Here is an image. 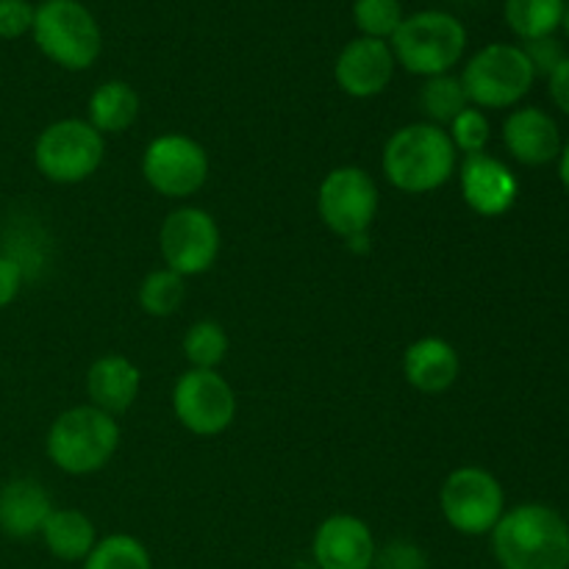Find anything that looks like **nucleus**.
I'll use <instances>...</instances> for the list:
<instances>
[{"instance_id":"obj_1","label":"nucleus","mask_w":569,"mask_h":569,"mask_svg":"<svg viewBox=\"0 0 569 569\" xmlns=\"http://www.w3.org/2000/svg\"><path fill=\"white\" fill-rule=\"evenodd\" d=\"M489 537L500 569H569V522L550 506L506 509Z\"/></svg>"},{"instance_id":"obj_2","label":"nucleus","mask_w":569,"mask_h":569,"mask_svg":"<svg viewBox=\"0 0 569 569\" xmlns=\"http://www.w3.org/2000/svg\"><path fill=\"white\" fill-rule=\"evenodd\" d=\"M381 170L395 189L426 194L445 187L459 170V153L448 131L431 122H409L387 139Z\"/></svg>"},{"instance_id":"obj_3","label":"nucleus","mask_w":569,"mask_h":569,"mask_svg":"<svg viewBox=\"0 0 569 569\" xmlns=\"http://www.w3.org/2000/svg\"><path fill=\"white\" fill-rule=\"evenodd\" d=\"M120 448V426L92 403L61 411L48 428L44 453L56 470L67 476L100 472Z\"/></svg>"},{"instance_id":"obj_4","label":"nucleus","mask_w":569,"mask_h":569,"mask_svg":"<svg viewBox=\"0 0 569 569\" xmlns=\"http://www.w3.org/2000/svg\"><path fill=\"white\" fill-rule=\"evenodd\" d=\"M395 61L406 72L420 78L445 76L467 53V28L450 11L426 9L403 17L395 37L389 39Z\"/></svg>"},{"instance_id":"obj_5","label":"nucleus","mask_w":569,"mask_h":569,"mask_svg":"<svg viewBox=\"0 0 569 569\" xmlns=\"http://www.w3.org/2000/svg\"><path fill=\"white\" fill-rule=\"evenodd\" d=\"M31 37L44 59L70 72L89 70L103 53V31L81 0H42Z\"/></svg>"},{"instance_id":"obj_6","label":"nucleus","mask_w":569,"mask_h":569,"mask_svg":"<svg viewBox=\"0 0 569 569\" xmlns=\"http://www.w3.org/2000/svg\"><path fill=\"white\" fill-rule=\"evenodd\" d=\"M459 78L470 106L483 111L520 103L533 89L537 72L520 44L492 42L470 56Z\"/></svg>"},{"instance_id":"obj_7","label":"nucleus","mask_w":569,"mask_h":569,"mask_svg":"<svg viewBox=\"0 0 569 569\" xmlns=\"http://www.w3.org/2000/svg\"><path fill=\"white\" fill-rule=\"evenodd\" d=\"M106 159L103 133L94 131L87 120L67 117L39 131L33 142V164L39 176L50 183H81L100 170Z\"/></svg>"},{"instance_id":"obj_8","label":"nucleus","mask_w":569,"mask_h":569,"mask_svg":"<svg viewBox=\"0 0 569 569\" xmlns=\"http://www.w3.org/2000/svg\"><path fill=\"white\" fill-rule=\"evenodd\" d=\"M439 509L461 537H487L506 515V492L492 472L467 465L445 478L439 489Z\"/></svg>"},{"instance_id":"obj_9","label":"nucleus","mask_w":569,"mask_h":569,"mask_svg":"<svg viewBox=\"0 0 569 569\" xmlns=\"http://www.w3.org/2000/svg\"><path fill=\"white\" fill-rule=\"evenodd\" d=\"M317 214L322 226L345 242L370 233L378 214V183L361 167H337L322 178L317 189Z\"/></svg>"},{"instance_id":"obj_10","label":"nucleus","mask_w":569,"mask_h":569,"mask_svg":"<svg viewBox=\"0 0 569 569\" xmlns=\"http://www.w3.org/2000/svg\"><path fill=\"white\" fill-rule=\"evenodd\" d=\"M220 226L198 206H181L164 217L159 231V250L167 270L178 276H203L220 256Z\"/></svg>"},{"instance_id":"obj_11","label":"nucleus","mask_w":569,"mask_h":569,"mask_svg":"<svg viewBox=\"0 0 569 569\" xmlns=\"http://www.w3.org/2000/svg\"><path fill=\"white\" fill-rule=\"evenodd\" d=\"M172 411L194 437H220L237 420V395L217 370L189 367L172 387Z\"/></svg>"},{"instance_id":"obj_12","label":"nucleus","mask_w":569,"mask_h":569,"mask_svg":"<svg viewBox=\"0 0 569 569\" xmlns=\"http://www.w3.org/2000/svg\"><path fill=\"white\" fill-rule=\"evenodd\" d=\"M142 176L164 198H192L209 181V153L183 133H161L144 148Z\"/></svg>"},{"instance_id":"obj_13","label":"nucleus","mask_w":569,"mask_h":569,"mask_svg":"<svg viewBox=\"0 0 569 569\" xmlns=\"http://www.w3.org/2000/svg\"><path fill=\"white\" fill-rule=\"evenodd\" d=\"M395 67H398V61H395L389 42L356 37L339 50L337 64H333V78H337V87L345 94L367 100L381 94L392 83Z\"/></svg>"},{"instance_id":"obj_14","label":"nucleus","mask_w":569,"mask_h":569,"mask_svg":"<svg viewBox=\"0 0 569 569\" xmlns=\"http://www.w3.org/2000/svg\"><path fill=\"white\" fill-rule=\"evenodd\" d=\"M376 553L372 528L353 515H331L311 539V556L320 569H372Z\"/></svg>"},{"instance_id":"obj_15","label":"nucleus","mask_w":569,"mask_h":569,"mask_svg":"<svg viewBox=\"0 0 569 569\" xmlns=\"http://www.w3.org/2000/svg\"><path fill=\"white\" fill-rule=\"evenodd\" d=\"M461 198L478 217H500L520 198V181L509 164L489 153L465 156L461 161Z\"/></svg>"},{"instance_id":"obj_16","label":"nucleus","mask_w":569,"mask_h":569,"mask_svg":"<svg viewBox=\"0 0 569 569\" xmlns=\"http://www.w3.org/2000/svg\"><path fill=\"white\" fill-rule=\"evenodd\" d=\"M503 144L511 159L526 167H545L559 159V122L539 106H520L503 122Z\"/></svg>"},{"instance_id":"obj_17","label":"nucleus","mask_w":569,"mask_h":569,"mask_svg":"<svg viewBox=\"0 0 569 569\" xmlns=\"http://www.w3.org/2000/svg\"><path fill=\"white\" fill-rule=\"evenodd\" d=\"M139 389H142V372L131 359L120 353L100 356L87 372L89 403L111 417L126 415L137 403Z\"/></svg>"},{"instance_id":"obj_18","label":"nucleus","mask_w":569,"mask_h":569,"mask_svg":"<svg viewBox=\"0 0 569 569\" xmlns=\"http://www.w3.org/2000/svg\"><path fill=\"white\" fill-rule=\"evenodd\" d=\"M403 376L422 395H442L459 381L461 359L448 339L422 337L403 353Z\"/></svg>"},{"instance_id":"obj_19","label":"nucleus","mask_w":569,"mask_h":569,"mask_svg":"<svg viewBox=\"0 0 569 569\" xmlns=\"http://www.w3.org/2000/svg\"><path fill=\"white\" fill-rule=\"evenodd\" d=\"M50 511H53V500L48 489L33 478H11L0 487V533L3 537H39Z\"/></svg>"},{"instance_id":"obj_20","label":"nucleus","mask_w":569,"mask_h":569,"mask_svg":"<svg viewBox=\"0 0 569 569\" xmlns=\"http://www.w3.org/2000/svg\"><path fill=\"white\" fill-rule=\"evenodd\" d=\"M42 542L53 559L67 561H83L92 553L94 542H98V531L94 522L89 520L83 511L78 509H53L42 526Z\"/></svg>"},{"instance_id":"obj_21","label":"nucleus","mask_w":569,"mask_h":569,"mask_svg":"<svg viewBox=\"0 0 569 569\" xmlns=\"http://www.w3.org/2000/svg\"><path fill=\"white\" fill-rule=\"evenodd\" d=\"M139 117V94L128 81L111 78L103 81L92 94L87 106V122L98 133H122L137 122Z\"/></svg>"},{"instance_id":"obj_22","label":"nucleus","mask_w":569,"mask_h":569,"mask_svg":"<svg viewBox=\"0 0 569 569\" xmlns=\"http://www.w3.org/2000/svg\"><path fill=\"white\" fill-rule=\"evenodd\" d=\"M567 0H506L503 17L517 39L531 42V39L553 37L565 20Z\"/></svg>"},{"instance_id":"obj_23","label":"nucleus","mask_w":569,"mask_h":569,"mask_svg":"<svg viewBox=\"0 0 569 569\" xmlns=\"http://www.w3.org/2000/svg\"><path fill=\"white\" fill-rule=\"evenodd\" d=\"M467 106H470V100H467L465 87H461V78L453 76V72L426 78V83H422L420 109L431 126H450Z\"/></svg>"},{"instance_id":"obj_24","label":"nucleus","mask_w":569,"mask_h":569,"mask_svg":"<svg viewBox=\"0 0 569 569\" xmlns=\"http://www.w3.org/2000/svg\"><path fill=\"white\" fill-rule=\"evenodd\" d=\"M83 569H153V559L131 533H109L94 542L92 553L83 559Z\"/></svg>"},{"instance_id":"obj_25","label":"nucleus","mask_w":569,"mask_h":569,"mask_svg":"<svg viewBox=\"0 0 569 569\" xmlns=\"http://www.w3.org/2000/svg\"><path fill=\"white\" fill-rule=\"evenodd\" d=\"M187 300V281L172 270H153L139 283V306L150 317H172Z\"/></svg>"},{"instance_id":"obj_26","label":"nucleus","mask_w":569,"mask_h":569,"mask_svg":"<svg viewBox=\"0 0 569 569\" xmlns=\"http://www.w3.org/2000/svg\"><path fill=\"white\" fill-rule=\"evenodd\" d=\"M228 348L231 342H228L226 328L214 320L194 322L183 337V356L192 370H217L226 361Z\"/></svg>"},{"instance_id":"obj_27","label":"nucleus","mask_w":569,"mask_h":569,"mask_svg":"<svg viewBox=\"0 0 569 569\" xmlns=\"http://www.w3.org/2000/svg\"><path fill=\"white\" fill-rule=\"evenodd\" d=\"M403 17L400 0H353V22L361 37L389 42L400 28V22H403Z\"/></svg>"},{"instance_id":"obj_28","label":"nucleus","mask_w":569,"mask_h":569,"mask_svg":"<svg viewBox=\"0 0 569 569\" xmlns=\"http://www.w3.org/2000/svg\"><path fill=\"white\" fill-rule=\"evenodd\" d=\"M445 131H448L456 153H465V156L483 153L489 139H492V126H489L487 114H483L481 109H476V106H467V109L461 111V114L456 117Z\"/></svg>"},{"instance_id":"obj_29","label":"nucleus","mask_w":569,"mask_h":569,"mask_svg":"<svg viewBox=\"0 0 569 569\" xmlns=\"http://www.w3.org/2000/svg\"><path fill=\"white\" fill-rule=\"evenodd\" d=\"M372 569H428V556L420 545L409 542V539H395V542L378 548Z\"/></svg>"},{"instance_id":"obj_30","label":"nucleus","mask_w":569,"mask_h":569,"mask_svg":"<svg viewBox=\"0 0 569 569\" xmlns=\"http://www.w3.org/2000/svg\"><path fill=\"white\" fill-rule=\"evenodd\" d=\"M33 11L31 0H0V39H20L31 33Z\"/></svg>"},{"instance_id":"obj_31","label":"nucleus","mask_w":569,"mask_h":569,"mask_svg":"<svg viewBox=\"0 0 569 569\" xmlns=\"http://www.w3.org/2000/svg\"><path fill=\"white\" fill-rule=\"evenodd\" d=\"M520 48L526 50V56H528V61H531L537 78L539 76L548 78L550 72H553L556 67H559L561 61L567 59L565 44L556 39V33H553V37H542V39H531V42H522Z\"/></svg>"},{"instance_id":"obj_32","label":"nucleus","mask_w":569,"mask_h":569,"mask_svg":"<svg viewBox=\"0 0 569 569\" xmlns=\"http://www.w3.org/2000/svg\"><path fill=\"white\" fill-rule=\"evenodd\" d=\"M22 281H26V270L14 256H0V311L11 306L20 295Z\"/></svg>"},{"instance_id":"obj_33","label":"nucleus","mask_w":569,"mask_h":569,"mask_svg":"<svg viewBox=\"0 0 569 569\" xmlns=\"http://www.w3.org/2000/svg\"><path fill=\"white\" fill-rule=\"evenodd\" d=\"M548 92L556 109H561L569 117V56L548 76Z\"/></svg>"},{"instance_id":"obj_34","label":"nucleus","mask_w":569,"mask_h":569,"mask_svg":"<svg viewBox=\"0 0 569 569\" xmlns=\"http://www.w3.org/2000/svg\"><path fill=\"white\" fill-rule=\"evenodd\" d=\"M559 178L561 183H565V189L569 192V142L561 148L559 153Z\"/></svg>"},{"instance_id":"obj_35","label":"nucleus","mask_w":569,"mask_h":569,"mask_svg":"<svg viewBox=\"0 0 569 569\" xmlns=\"http://www.w3.org/2000/svg\"><path fill=\"white\" fill-rule=\"evenodd\" d=\"M348 248L356 250V253H367V250H370V242H367V233L348 239Z\"/></svg>"},{"instance_id":"obj_36","label":"nucleus","mask_w":569,"mask_h":569,"mask_svg":"<svg viewBox=\"0 0 569 569\" xmlns=\"http://www.w3.org/2000/svg\"><path fill=\"white\" fill-rule=\"evenodd\" d=\"M561 31H565V37L569 42V0H567V9H565V20H561Z\"/></svg>"},{"instance_id":"obj_37","label":"nucleus","mask_w":569,"mask_h":569,"mask_svg":"<svg viewBox=\"0 0 569 569\" xmlns=\"http://www.w3.org/2000/svg\"><path fill=\"white\" fill-rule=\"evenodd\" d=\"M298 569H320V567H315V565H309V567H306V565H303V567H298Z\"/></svg>"}]
</instances>
